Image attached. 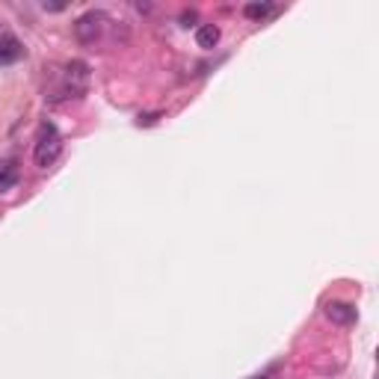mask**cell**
Instances as JSON below:
<instances>
[{
  "label": "cell",
  "mask_w": 379,
  "mask_h": 379,
  "mask_svg": "<svg viewBox=\"0 0 379 379\" xmlns=\"http://www.w3.org/2000/svg\"><path fill=\"white\" fill-rule=\"evenodd\" d=\"M60 151H62V137H60V131L53 128L51 122H44L42 128H39V137H36V148H33L36 166L48 169L53 160L60 157Z\"/></svg>",
  "instance_id": "obj_1"
},
{
  "label": "cell",
  "mask_w": 379,
  "mask_h": 379,
  "mask_svg": "<svg viewBox=\"0 0 379 379\" xmlns=\"http://www.w3.org/2000/svg\"><path fill=\"white\" fill-rule=\"evenodd\" d=\"M104 12H86V15H80L77 21H75V36H77V42H83V44H95L98 39H101V33H104Z\"/></svg>",
  "instance_id": "obj_2"
},
{
  "label": "cell",
  "mask_w": 379,
  "mask_h": 379,
  "mask_svg": "<svg viewBox=\"0 0 379 379\" xmlns=\"http://www.w3.org/2000/svg\"><path fill=\"white\" fill-rule=\"evenodd\" d=\"M66 80H68V86H71V92H83L86 89V80H89V66L86 62H68L66 66Z\"/></svg>",
  "instance_id": "obj_3"
},
{
  "label": "cell",
  "mask_w": 379,
  "mask_h": 379,
  "mask_svg": "<svg viewBox=\"0 0 379 379\" xmlns=\"http://www.w3.org/2000/svg\"><path fill=\"white\" fill-rule=\"evenodd\" d=\"M326 317L332 323H338V326H350V323H356V309L350 302H329Z\"/></svg>",
  "instance_id": "obj_4"
},
{
  "label": "cell",
  "mask_w": 379,
  "mask_h": 379,
  "mask_svg": "<svg viewBox=\"0 0 379 379\" xmlns=\"http://www.w3.org/2000/svg\"><path fill=\"white\" fill-rule=\"evenodd\" d=\"M21 53H24L21 42L12 33L0 30V62H15V60H21Z\"/></svg>",
  "instance_id": "obj_5"
},
{
  "label": "cell",
  "mask_w": 379,
  "mask_h": 379,
  "mask_svg": "<svg viewBox=\"0 0 379 379\" xmlns=\"http://www.w3.org/2000/svg\"><path fill=\"white\" fill-rule=\"evenodd\" d=\"M18 184V164L15 160H0V193H9Z\"/></svg>",
  "instance_id": "obj_6"
},
{
  "label": "cell",
  "mask_w": 379,
  "mask_h": 379,
  "mask_svg": "<svg viewBox=\"0 0 379 379\" xmlns=\"http://www.w3.org/2000/svg\"><path fill=\"white\" fill-rule=\"evenodd\" d=\"M216 42H220V30H216L213 24H202L196 30V44H198V48H216Z\"/></svg>",
  "instance_id": "obj_7"
},
{
  "label": "cell",
  "mask_w": 379,
  "mask_h": 379,
  "mask_svg": "<svg viewBox=\"0 0 379 379\" xmlns=\"http://www.w3.org/2000/svg\"><path fill=\"white\" fill-rule=\"evenodd\" d=\"M270 9H273L270 3H249L246 6V15L249 18H264V15H270Z\"/></svg>",
  "instance_id": "obj_8"
}]
</instances>
